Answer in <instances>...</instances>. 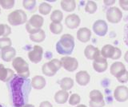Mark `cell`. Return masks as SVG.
<instances>
[{"mask_svg": "<svg viewBox=\"0 0 128 107\" xmlns=\"http://www.w3.org/2000/svg\"><path fill=\"white\" fill-rule=\"evenodd\" d=\"M74 86V81L70 78H63L60 81V87L62 88V90L67 91L70 90Z\"/></svg>", "mask_w": 128, "mask_h": 107, "instance_id": "24", "label": "cell"}, {"mask_svg": "<svg viewBox=\"0 0 128 107\" xmlns=\"http://www.w3.org/2000/svg\"><path fill=\"white\" fill-rule=\"evenodd\" d=\"M85 10L89 14H94L97 10V4L93 1H88L85 6Z\"/></svg>", "mask_w": 128, "mask_h": 107, "instance_id": "30", "label": "cell"}, {"mask_svg": "<svg viewBox=\"0 0 128 107\" xmlns=\"http://www.w3.org/2000/svg\"><path fill=\"white\" fill-rule=\"evenodd\" d=\"M43 18L38 14H34L31 16L30 20L26 24V29L30 34L37 33L41 30V27L43 25Z\"/></svg>", "mask_w": 128, "mask_h": 107, "instance_id": "4", "label": "cell"}, {"mask_svg": "<svg viewBox=\"0 0 128 107\" xmlns=\"http://www.w3.org/2000/svg\"><path fill=\"white\" fill-rule=\"evenodd\" d=\"M52 9V6L48 4L47 2H42L40 4L39 7H38V11L40 14H42L43 15H46L49 14Z\"/></svg>", "mask_w": 128, "mask_h": 107, "instance_id": "27", "label": "cell"}, {"mask_svg": "<svg viewBox=\"0 0 128 107\" xmlns=\"http://www.w3.org/2000/svg\"><path fill=\"white\" fill-rule=\"evenodd\" d=\"M69 94L65 90H59L54 95V100L58 104H64L68 100Z\"/></svg>", "mask_w": 128, "mask_h": 107, "instance_id": "22", "label": "cell"}, {"mask_svg": "<svg viewBox=\"0 0 128 107\" xmlns=\"http://www.w3.org/2000/svg\"><path fill=\"white\" fill-rule=\"evenodd\" d=\"M93 67L95 71L98 73H102L106 71L108 67V63L106 58H104L102 55L95 58L93 62Z\"/></svg>", "mask_w": 128, "mask_h": 107, "instance_id": "12", "label": "cell"}, {"mask_svg": "<svg viewBox=\"0 0 128 107\" xmlns=\"http://www.w3.org/2000/svg\"><path fill=\"white\" fill-rule=\"evenodd\" d=\"M125 70H126L125 68V66H124V64L121 62H114L113 64L110 66V74L115 78H118L119 75L122 74Z\"/></svg>", "mask_w": 128, "mask_h": 107, "instance_id": "16", "label": "cell"}, {"mask_svg": "<svg viewBox=\"0 0 128 107\" xmlns=\"http://www.w3.org/2000/svg\"><path fill=\"white\" fill-rule=\"evenodd\" d=\"M62 17L63 14L62 13V11H60L58 10H55L50 14V20L54 23H60L62 20Z\"/></svg>", "mask_w": 128, "mask_h": 107, "instance_id": "26", "label": "cell"}, {"mask_svg": "<svg viewBox=\"0 0 128 107\" xmlns=\"http://www.w3.org/2000/svg\"><path fill=\"white\" fill-rule=\"evenodd\" d=\"M121 55H122L121 50H120L119 48H118V47H116V48H115V52H114V54L113 58H112V59H113V60H117V59L120 58Z\"/></svg>", "mask_w": 128, "mask_h": 107, "instance_id": "40", "label": "cell"}, {"mask_svg": "<svg viewBox=\"0 0 128 107\" xmlns=\"http://www.w3.org/2000/svg\"><path fill=\"white\" fill-rule=\"evenodd\" d=\"M43 50L40 46L36 45L33 47L29 53H28V58L33 63H38L42 58Z\"/></svg>", "mask_w": 128, "mask_h": 107, "instance_id": "10", "label": "cell"}, {"mask_svg": "<svg viewBox=\"0 0 128 107\" xmlns=\"http://www.w3.org/2000/svg\"><path fill=\"white\" fill-rule=\"evenodd\" d=\"M93 30L95 34H97L98 36L100 37H103L105 36L107 33V30H108V26H107V23L104 21V20H97L95 21L93 26Z\"/></svg>", "mask_w": 128, "mask_h": 107, "instance_id": "9", "label": "cell"}, {"mask_svg": "<svg viewBox=\"0 0 128 107\" xmlns=\"http://www.w3.org/2000/svg\"><path fill=\"white\" fill-rule=\"evenodd\" d=\"M61 63L63 68L69 72H73L75 70H77L78 66V62L77 59L69 56H65L61 58Z\"/></svg>", "mask_w": 128, "mask_h": 107, "instance_id": "8", "label": "cell"}, {"mask_svg": "<svg viewBox=\"0 0 128 107\" xmlns=\"http://www.w3.org/2000/svg\"><path fill=\"white\" fill-rule=\"evenodd\" d=\"M76 107H87V106H86L85 105H78V106H76Z\"/></svg>", "mask_w": 128, "mask_h": 107, "instance_id": "45", "label": "cell"}, {"mask_svg": "<svg viewBox=\"0 0 128 107\" xmlns=\"http://www.w3.org/2000/svg\"><path fill=\"white\" fill-rule=\"evenodd\" d=\"M124 59H125V61L126 62H128V50L126 52L125 55H124Z\"/></svg>", "mask_w": 128, "mask_h": 107, "instance_id": "43", "label": "cell"}, {"mask_svg": "<svg viewBox=\"0 0 128 107\" xmlns=\"http://www.w3.org/2000/svg\"><path fill=\"white\" fill-rule=\"evenodd\" d=\"M115 48L116 47L113 46L112 45L107 44L105 45L101 50V55L104 58H113L114 52H115Z\"/></svg>", "mask_w": 128, "mask_h": 107, "instance_id": "21", "label": "cell"}, {"mask_svg": "<svg viewBox=\"0 0 128 107\" xmlns=\"http://www.w3.org/2000/svg\"><path fill=\"white\" fill-rule=\"evenodd\" d=\"M89 105L90 107H103L105 106L104 100L101 101H90Z\"/></svg>", "mask_w": 128, "mask_h": 107, "instance_id": "37", "label": "cell"}, {"mask_svg": "<svg viewBox=\"0 0 128 107\" xmlns=\"http://www.w3.org/2000/svg\"><path fill=\"white\" fill-rule=\"evenodd\" d=\"M50 30L51 33L54 34H59L62 31V25L61 23H54L52 22L50 25Z\"/></svg>", "mask_w": 128, "mask_h": 107, "instance_id": "29", "label": "cell"}, {"mask_svg": "<svg viewBox=\"0 0 128 107\" xmlns=\"http://www.w3.org/2000/svg\"><path fill=\"white\" fill-rule=\"evenodd\" d=\"M31 86L36 90H42L46 86V80L42 76H34L31 79Z\"/></svg>", "mask_w": 128, "mask_h": 107, "instance_id": "20", "label": "cell"}, {"mask_svg": "<svg viewBox=\"0 0 128 107\" xmlns=\"http://www.w3.org/2000/svg\"><path fill=\"white\" fill-rule=\"evenodd\" d=\"M39 107H53V106H52V105L49 102L45 101V102H41V104H40Z\"/></svg>", "mask_w": 128, "mask_h": 107, "instance_id": "41", "label": "cell"}, {"mask_svg": "<svg viewBox=\"0 0 128 107\" xmlns=\"http://www.w3.org/2000/svg\"><path fill=\"white\" fill-rule=\"evenodd\" d=\"M74 48V39L71 34H65L56 44V50L59 54L70 55Z\"/></svg>", "mask_w": 128, "mask_h": 107, "instance_id": "2", "label": "cell"}, {"mask_svg": "<svg viewBox=\"0 0 128 107\" xmlns=\"http://www.w3.org/2000/svg\"><path fill=\"white\" fill-rule=\"evenodd\" d=\"M10 33H11V29L9 26L0 23V36L6 37Z\"/></svg>", "mask_w": 128, "mask_h": 107, "instance_id": "33", "label": "cell"}, {"mask_svg": "<svg viewBox=\"0 0 128 107\" xmlns=\"http://www.w3.org/2000/svg\"><path fill=\"white\" fill-rule=\"evenodd\" d=\"M114 2H115L114 0H113V1H104V3H105V5H107V6H110L111 4H114Z\"/></svg>", "mask_w": 128, "mask_h": 107, "instance_id": "42", "label": "cell"}, {"mask_svg": "<svg viewBox=\"0 0 128 107\" xmlns=\"http://www.w3.org/2000/svg\"><path fill=\"white\" fill-rule=\"evenodd\" d=\"M10 102L13 107H22L27 104L31 91V80L14 74L7 83Z\"/></svg>", "mask_w": 128, "mask_h": 107, "instance_id": "1", "label": "cell"}, {"mask_svg": "<svg viewBox=\"0 0 128 107\" xmlns=\"http://www.w3.org/2000/svg\"><path fill=\"white\" fill-rule=\"evenodd\" d=\"M122 13L118 7H110L106 11V19L110 23H118L121 21Z\"/></svg>", "mask_w": 128, "mask_h": 107, "instance_id": "7", "label": "cell"}, {"mask_svg": "<svg viewBox=\"0 0 128 107\" xmlns=\"http://www.w3.org/2000/svg\"><path fill=\"white\" fill-rule=\"evenodd\" d=\"M80 18L78 16L77 14H72L68 15L65 19V23L66 26L68 27L69 29H75L78 27L80 24Z\"/></svg>", "mask_w": 128, "mask_h": 107, "instance_id": "15", "label": "cell"}, {"mask_svg": "<svg viewBox=\"0 0 128 107\" xmlns=\"http://www.w3.org/2000/svg\"><path fill=\"white\" fill-rule=\"evenodd\" d=\"M0 57H1V51H0Z\"/></svg>", "mask_w": 128, "mask_h": 107, "instance_id": "47", "label": "cell"}, {"mask_svg": "<svg viewBox=\"0 0 128 107\" xmlns=\"http://www.w3.org/2000/svg\"><path fill=\"white\" fill-rule=\"evenodd\" d=\"M118 79V81L119 82L122 83H126L128 82V71L125 70L122 74H121L118 78H116Z\"/></svg>", "mask_w": 128, "mask_h": 107, "instance_id": "36", "label": "cell"}, {"mask_svg": "<svg viewBox=\"0 0 128 107\" xmlns=\"http://www.w3.org/2000/svg\"><path fill=\"white\" fill-rule=\"evenodd\" d=\"M91 37V31L86 27L79 29L77 32V38L81 42H87L90 39Z\"/></svg>", "mask_w": 128, "mask_h": 107, "instance_id": "18", "label": "cell"}, {"mask_svg": "<svg viewBox=\"0 0 128 107\" xmlns=\"http://www.w3.org/2000/svg\"><path fill=\"white\" fill-rule=\"evenodd\" d=\"M12 66L16 70L18 76L25 78H28V77L30 76L29 65L23 58L20 57L14 58L12 61Z\"/></svg>", "mask_w": 128, "mask_h": 107, "instance_id": "3", "label": "cell"}, {"mask_svg": "<svg viewBox=\"0 0 128 107\" xmlns=\"http://www.w3.org/2000/svg\"><path fill=\"white\" fill-rule=\"evenodd\" d=\"M114 97L116 101L123 102L128 100V88L125 86H119L116 87L114 92Z\"/></svg>", "mask_w": 128, "mask_h": 107, "instance_id": "11", "label": "cell"}, {"mask_svg": "<svg viewBox=\"0 0 128 107\" xmlns=\"http://www.w3.org/2000/svg\"><path fill=\"white\" fill-rule=\"evenodd\" d=\"M123 40L125 44L128 46V23L124 26V35H123Z\"/></svg>", "mask_w": 128, "mask_h": 107, "instance_id": "38", "label": "cell"}, {"mask_svg": "<svg viewBox=\"0 0 128 107\" xmlns=\"http://www.w3.org/2000/svg\"><path fill=\"white\" fill-rule=\"evenodd\" d=\"M0 14H1V8H0Z\"/></svg>", "mask_w": 128, "mask_h": 107, "instance_id": "48", "label": "cell"}, {"mask_svg": "<svg viewBox=\"0 0 128 107\" xmlns=\"http://www.w3.org/2000/svg\"><path fill=\"white\" fill-rule=\"evenodd\" d=\"M7 20L12 26L22 25L26 22V14L22 10H16L8 15Z\"/></svg>", "mask_w": 128, "mask_h": 107, "instance_id": "6", "label": "cell"}, {"mask_svg": "<svg viewBox=\"0 0 128 107\" xmlns=\"http://www.w3.org/2000/svg\"><path fill=\"white\" fill-rule=\"evenodd\" d=\"M45 38H46V34H45V32H44V30H40L35 34H30V40L34 42H42L44 41Z\"/></svg>", "mask_w": 128, "mask_h": 107, "instance_id": "25", "label": "cell"}, {"mask_svg": "<svg viewBox=\"0 0 128 107\" xmlns=\"http://www.w3.org/2000/svg\"><path fill=\"white\" fill-rule=\"evenodd\" d=\"M14 76V73L13 70L5 68V66L2 64H0V81L9 82Z\"/></svg>", "mask_w": 128, "mask_h": 107, "instance_id": "14", "label": "cell"}, {"mask_svg": "<svg viewBox=\"0 0 128 107\" xmlns=\"http://www.w3.org/2000/svg\"><path fill=\"white\" fill-rule=\"evenodd\" d=\"M90 101H101L103 100V95L98 90H94L90 93Z\"/></svg>", "mask_w": 128, "mask_h": 107, "instance_id": "28", "label": "cell"}, {"mask_svg": "<svg viewBox=\"0 0 128 107\" xmlns=\"http://www.w3.org/2000/svg\"><path fill=\"white\" fill-rule=\"evenodd\" d=\"M24 8L29 11H33L35 9L36 1L34 0H24L22 2Z\"/></svg>", "mask_w": 128, "mask_h": 107, "instance_id": "31", "label": "cell"}, {"mask_svg": "<svg viewBox=\"0 0 128 107\" xmlns=\"http://www.w3.org/2000/svg\"><path fill=\"white\" fill-rule=\"evenodd\" d=\"M84 55L89 60H94L101 55V53L97 47H94L92 45H88L84 50Z\"/></svg>", "mask_w": 128, "mask_h": 107, "instance_id": "13", "label": "cell"}, {"mask_svg": "<svg viewBox=\"0 0 128 107\" xmlns=\"http://www.w3.org/2000/svg\"><path fill=\"white\" fill-rule=\"evenodd\" d=\"M22 107H34V106L33 105H30V104H26V105H25Z\"/></svg>", "mask_w": 128, "mask_h": 107, "instance_id": "44", "label": "cell"}, {"mask_svg": "<svg viewBox=\"0 0 128 107\" xmlns=\"http://www.w3.org/2000/svg\"><path fill=\"white\" fill-rule=\"evenodd\" d=\"M75 79L76 82L78 85L80 86H86L90 82V74H88L86 71L85 70H82L79 71L75 75Z\"/></svg>", "mask_w": 128, "mask_h": 107, "instance_id": "17", "label": "cell"}, {"mask_svg": "<svg viewBox=\"0 0 128 107\" xmlns=\"http://www.w3.org/2000/svg\"><path fill=\"white\" fill-rule=\"evenodd\" d=\"M15 2L14 0H0V5L4 9H11L14 6Z\"/></svg>", "mask_w": 128, "mask_h": 107, "instance_id": "34", "label": "cell"}, {"mask_svg": "<svg viewBox=\"0 0 128 107\" xmlns=\"http://www.w3.org/2000/svg\"><path fill=\"white\" fill-rule=\"evenodd\" d=\"M62 67L61 61L58 59H52L50 62L45 63L42 66V73L48 77H52L57 73V71Z\"/></svg>", "mask_w": 128, "mask_h": 107, "instance_id": "5", "label": "cell"}, {"mask_svg": "<svg viewBox=\"0 0 128 107\" xmlns=\"http://www.w3.org/2000/svg\"><path fill=\"white\" fill-rule=\"evenodd\" d=\"M119 5L123 10L128 11V0H120Z\"/></svg>", "mask_w": 128, "mask_h": 107, "instance_id": "39", "label": "cell"}, {"mask_svg": "<svg viewBox=\"0 0 128 107\" xmlns=\"http://www.w3.org/2000/svg\"><path fill=\"white\" fill-rule=\"evenodd\" d=\"M0 107H6L5 105H2V104H0Z\"/></svg>", "mask_w": 128, "mask_h": 107, "instance_id": "46", "label": "cell"}, {"mask_svg": "<svg viewBox=\"0 0 128 107\" xmlns=\"http://www.w3.org/2000/svg\"><path fill=\"white\" fill-rule=\"evenodd\" d=\"M80 100H81V98H80V96L78 94H73L70 97L69 103H70V105H71V106H76L80 102Z\"/></svg>", "mask_w": 128, "mask_h": 107, "instance_id": "35", "label": "cell"}, {"mask_svg": "<svg viewBox=\"0 0 128 107\" xmlns=\"http://www.w3.org/2000/svg\"><path fill=\"white\" fill-rule=\"evenodd\" d=\"M11 40L7 37H3L2 38H0V49L2 50L8 48V47H11Z\"/></svg>", "mask_w": 128, "mask_h": 107, "instance_id": "32", "label": "cell"}, {"mask_svg": "<svg viewBox=\"0 0 128 107\" xmlns=\"http://www.w3.org/2000/svg\"><path fill=\"white\" fill-rule=\"evenodd\" d=\"M61 7L63 10L67 12H71L74 10L76 7V3L74 0H62L61 2Z\"/></svg>", "mask_w": 128, "mask_h": 107, "instance_id": "23", "label": "cell"}, {"mask_svg": "<svg viewBox=\"0 0 128 107\" xmlns=\"http://www.w3.org/2000/svg\"><path fill=\"white\" fill-rule=\"evenodd\" d=\"M16 54L15 49L13 47H8L2 50L1 57L2 59L5 62H10L12 59L14 58V56Z\"/></svg>", "mask_w": 128, "mask_h": 107, "instance_id": "19", "label": "cell"}]
</instances>
